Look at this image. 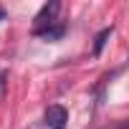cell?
Wrapping results in <instances>:
<instances>
[{
	"mask_svg": "<svg viewBox=\"0 0 129 129\" xmlns=\"http://www.w3.org/2000/svg\"><path fill=\"white\" fill-rule=\"evenodd\" d=\"M58 13H61V3H58V0H51V3H46V5L38 10L36 20H33V33H41V30L56 25V23H58Z\"/></svg>",
	"mask_w": 129,
	"mask_h": 129,
	"instance_id": "1",
	"label": "cell"
},
{
	"mask_svg": "<svg viewBox=\"0 0 129 129\" xmlns=\"http://www.w3.org/2000/svg\"><path fill=\"white\" fill-rule=\"evenodd\" d=\"M109 36H111V28H104V30L96 33V38H94V56H101V51H104Z\"/></svg>",
	"mask_w": 129,
	"mask_h": 129,
	"instance_id": "4",
	"label": "cell"
},
{
	"mask_svg": "<svg viewBox=\"0 0 129 129\" xmlns=\"http://www.w3.org/2000/svg\"><path fill=\"white\" fill-rule=\"evenodd\" d=\"M5 91H8V71H0V101L5 99Z\"/></svg>",
	"mask_w": 129,
	"mask_h": 129,
	"instance_id": "5",
	"label": "cell"
},
{
	"mask_svg": "<svg viewBox=\"0 0 129 129\" xmlns=\"http://www.w3.org/2000/svg\"><path fill=\"white\" fill-rule=\"evenodd\" d=\"M66 121H69V111L66 106H61V104H51L46 109V124L51 129H66Z\"/></svg>",
	"mask_w": 129,
	"mask_h": 129,
	"instance_id": "2",
	"label": "cell"
},
{
	"mask_svg": "<svg viewBox=\"0 0 129 129\" xmlns=\"http://www.w3.org/2000/svg\"><path fill=\"white\" fill-rule=\"evenodd\" d=\"M3 18H5V10H3V8H0V20H3Z\"/></svg>",
	"mask_w": 129,
	"mask_h": 129,
	"instance_id": "6",
	"label": "cell"
},
{
	"mask_svg": "<svg viewBox=\"0 0 129 129\" xmlns=\"http://www.w3.org/2000/svg\"><path fill=\"white\" fill-rule=\"evenodd\" d=\"M36 36L43 38V41H48V43H56V41H61L63 36H66V25H63V23H56V25H51V28L36 33Z\"/></svg>",
	"mask_w": 129,
	"mask_h": 129,
	"instance_id": "3",
	"label": "cell"
}]
</instances>
